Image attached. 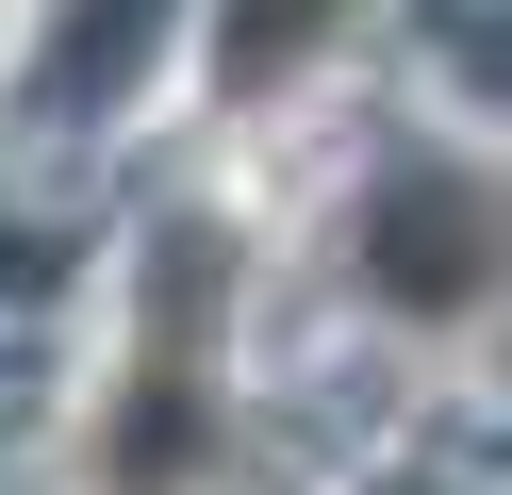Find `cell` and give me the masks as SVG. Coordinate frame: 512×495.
Segmentation results:
<instances>
[{"mask_svg": "<svg viewBox=\"0 0 512 495\" xmlns=\"http://www.w3.org/2000/svg\"><path fill=\"white\" fill-rule=\"evenodd\" d=\"M397 495H413V479H397Z\"/></svg>", "mask_w": 512, "mask_h": 495, "instance_id": "obj_4", "label": "cell"}, {"mask_svg": "<svg viewBox=\"0 0 512 495\" xmlns=\"http://www.w3.org/2000/svg\"><path fill=\"white\" fill-rule=\"evenodd\" d=\"M314 33H331V0H232V50H215V66H232V83H281Z\"/></svg>", "mask_w": 512, "mask_h": 495, "instance_id": "obj_3", "label": "cell"}, {"mask_svg": "<svg viewBox=\"0 0 512 495\" xmlns=\"http://www.w3.org/2000/svg\"><path fill=\"white\" fill-rule=\"evenodd\" d=\"M364 281L413 330H463L479 297H512V198H479L463 165H380L364 198Z\"/></svg>", "mask_w": 512, "mask_h": 495, "instance_id": "obj_2", "label": "cell"}, {"mask_svg": "<svg viewBox=\"0 0 512 495\" xmlns=\"http://www.w3.org/2000/svg\"><path fill=\"white\" fill-rule=\"evenodd\" d=\"M215 281H232V231H166V281L133 297V380L100 429V495H182L215 462Z\"/></svg>", "mask_w": 512, "mask_h": 495, "instance_id": "obj_1", "label": "cell"}]
</instances>
